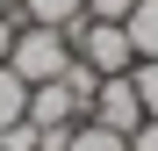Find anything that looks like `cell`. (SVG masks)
Listing matches in <instances>:
<instances>
[{
	"label": "cell",
	"mask_w": 158,
	"mask_h": 151,
	"mask_svg": "<svg viewBox=\"0 0 158 151\" xmlns=\"http://www.w3.org/2000/svg\"><path fill=\"white\" fill-rule=\"evenodd\" d=\"M129 151H158V122H137L129 130Z\"/></svg>",
	"instance_id": "12"
},
{
	"label": "cell",
	"mask_w": 158,
	"mask_h": 151,
	"mask_svg": "<svg viewBox=\"0 0 158 151\" xmlns=\"http://www.w3.org/2000/svg\"><path fill=\"white\" fill-rule=\"evenodd\" d=\"M122 29H129V50H137V58H158V0H137V15H129Z\"/></svg>",
	"instance_id": "6"
},
{
	"label": "cell",
	"mask_w": 158,
	"mask_h": 151,
	"mask_svg": "<svg viewBox=\"0 0 158 151\" xmlns=\"http://www.w3.org/2000/svg\"><path fill=\"white\" fill-rule=\"evenodd\" d=\"M137 0H86V22H129Z\"/></svg>",
	"instance_id": "10"
},
{
	"label": "cell",
	"mask_w": 158,
	"mask_h": 151,
	"mask_svg": "<svg viewBox=\"0 0 158 151\" xmlns=\"http://www.w3.org/2000/svg\"><path fill=\"white\" fill-rule=\"evenodd\" d=\"M65 65H72V36L65 29H36V22L15 29V50H7V72H15V79L43 86V79H58Z\"/></svg>",
	"instance_id": "1"
},
{
	"label": "cell",
	"mask_w": 158,
	"mask_h": 151,
	"mask_svg": "<svg viewBox=\"0 0 158 151\" xmlns=\"http://www.w3.org/2000/svg\"><path fill=\"white\" fill-rule=\"evenodd\" d=\"M129 72H137V65H129ZM129 72H115V79L94 86V115H86V122H101V130H115V137H129L144 122V101H137V79H129Z\"/></svg>",
	"instance_id": "3"
},
{
	"label": "cell",
	"mask_w": 158,
	"mask_h": 151,
	"mask_svg": "<svg viewBox=\"0 0 158 151\" xmlns=\"http://www.w3.org/2000/svg\"><path fill=\"white\" fill-rule=\"evenodd\" d=\"M29 122L36 130H72V122H86V94H72L65 79H43V86H29Z\"/></svg>",
	"instance_id": "4"
},
{
	"label": "cell",
	"mask_w": 158,
	"mask_h": 151,
	"mask_svg": "<svg viewBox=\"0 0 158 151\" xmlns=\"http://www.w3.org/2000/svg\"><path fill=\"white\" fill-rule=\"evenodd\" d=\"M72 58L94 65L101 79H115V72L137 65V50H129V29H122V22H79V29H72Z\"/></svg>",
	"instance_id": "2"
},
{
	"label": "cell",
	"mask_w": 158,
	"mask_h": 151,
	"mask_svg": "<svg viewBox=\"0 0 158 151\" xmlns=\"http://www.w3.org/2000/svg\"><path fill=\"white\" fill-rule=\"evenodd\" d=\"M15 29H22V15H0V65H7V50H15Z\"/></svg>",
	"instance_id": "13"
},
{
	"label": "cell",
	"mask_w": 158,
	"mask_h": 151,
	"mask_svg": "<svg viewBox=\"0 0 158 151\" xmlns=\"http://www.w3.org/2000/svg\"><path fill=\"white\" fill-rule=\"evenodd\" d=\"M137 101H144V122H158V58H137Z\"/></svg>",
	"instance_id": "9"
},
{
	"label": "cell",
	"mask_w": 158,
	"mask_h": 151,
	"mask_svg": "<svg viewBox=\"0 0 158 151\" xmlns=\"http://www.w3.org/2000/svg\"><path fill=\"white\" fill-rule=\"evenodd\" d=\"M0 15H15V0H0Z\"/></svg>",
	"instance_id": "14"
},
{
	"label": "cell",
	"mask_w": 158,
	"mask_h": 151,
	"mask_svg": "<svg viewBox=\"0 0 158 151\" xmlns=\"http://www.w3.org/2000/svg\"><path fill=\"white\" fill-rule=\"evenodd\" d=\"M65 151H129V137H115V130H101V122H79Z\"/></svg>",
	"instance_id": "8"
},
{
	"label": "cell",
	"mask_w": 158,
	"mask_h": 151,
	"mask_svg": "<svg viewBox=\"0 0 158 151\" xmlns=\"http://www.w3.org/2000/svg\"><path fill=\"white\" fill-rule=\"evenodd\" d=\"M15 15L22 22H36V29H79V22H86V0H15Z\"/></svg>",
	"instance_id": "5"
},
{
	"label": "cell",
	"mask_w": 158,
	"mask_h": 151,
	"mask_svg": "<svg viewBox=\"0 0 158 151\" xmlns=\"http://www.w3.org/2000/svg\"><path fill=\"white\" fill-rule=\"evenodd\" d=\"M0 151H36V122H15V130H0Z\"/></svg>",
	"instance_id": "11"
},
{
	"label": "cell",
	"mask_w": 158,
	"mask_h": 151,
	"mask_svg": "<svg viewBox=\"0 0 158 151\" xmlns=\"http://www.w3.org/2000/svg\"><path fill=\"white\" fill-rule=\"evenodd\" d=\"M15 122H29V79L0 65V130H15Z\"/></svg>",
	"instance_id": "7"
}]
</instances>
